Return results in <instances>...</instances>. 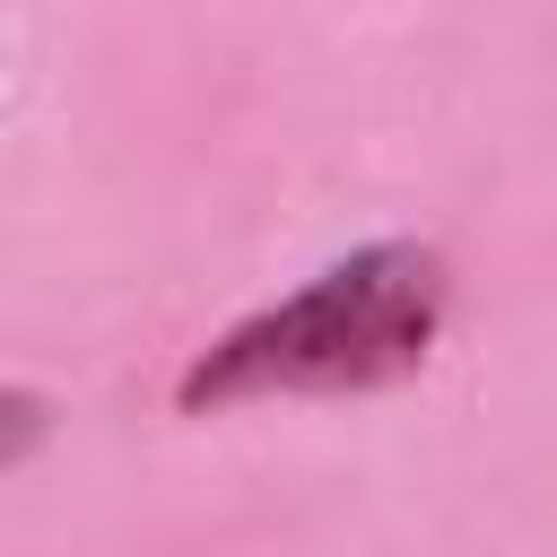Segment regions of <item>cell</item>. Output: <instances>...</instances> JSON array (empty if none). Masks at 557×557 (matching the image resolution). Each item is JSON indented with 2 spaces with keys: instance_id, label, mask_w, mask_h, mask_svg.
<instances>
[{
  "instance_id": "6da1fadb",
  "label": "cell",
  "mask_w": 557,
  "mask_h": 557,
  "mask_svg": "<svg viewBox=\"0 0 557 557\" xmlns=\"http://www.w3.org/2000/svg\"><path fill=\"white\" fill-rule=\"evenodd\" d=\"M444 313H453L444 252L418 244V235H374V244L339 252L331 270H313L305 287L226 322L174 374V409L218 418V409H244V400L392 392V383L426 374V357L444 339Z\"/></svg>"
}]
</instances>
